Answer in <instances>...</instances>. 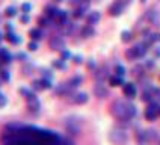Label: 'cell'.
Returning a JSON list of instances; mask_svg holds the SVG:
<instances>
[{
    "mask_svg": "<svg viewBox=\"0 0 160 145\" xmlns=\"http://www.w3.org/2000/svg\"><path fill=\"white\" fill-rule=\"evenodd\" d=\"M71 92H72V89L70 88L68 83H61V85H58L54 88V94L56 95H61V97H68Z\"/></svg>",
    "mask_w": 160,
    "mask_h": 145,
    "instance_id": "7c38bea8",
    "label": "cell"
},
{
    "mask_svg": "<svg viewBox=\"0 0 160 145\" xmlns=\"http://www.w3.org/2000/svg\"><path fill=\"white\" fill-rule=\"evenodd\" d=\"M63 136L44 127L11 122L3 128L2 145H62Z\"/></svg>",
    "mask_w": 160,
    "mask_h": 145,
    "instance_id": "6da1fadb",
    "label": "cell"
},
{
    "mask_svg": "<svg viewBox=\"0 0 160 145\" xmlns=\"http://www.w3.org/2000/svg\"><path fill=\"white\" fill-rule=\"evenodd\" d=\"M20 20H21V23H29V21H30V18H29V15H27V14L21 15V18H20Z\"/></svg>",
    "mask_w": 160,
    "mask_h": 145,
    "instance_id": "7bdbcfd3",
    "label": "cell"
},
{
    "mask_svg": "<svg viewBox=\"0 0 160 145\" xmlns=\"http://www.w3.org/2000/svg\"><path fill=\"white\" fill-rule=\"evenodd\" d=\"M88 67H89V68H91V70H94V68H95V62H94V61H89Z\"/></svg>",
    "mask_w": 160,
    "mask_h": 145,
    "instance_id": "f6af8a7d",
    "label": "cell"
},
{
    "mask_svg": "<svg viewBox=\"0 0 160 145\" xmlns=\"http://www.w3.org/2000/svg\"><path fill=\"white\" fill-rule=\"evenodd\" d=\"M61 9H58L54 5H47L45 6V9H44V12H45V15L47 17H50V18H56V15H58V12H59Z\"/></svg>",
    "mask_w": 160,
    "mask_h": 145,
    "instance_id": "e0dca14e",
    "label": "cell"
},
{
    "mask_svg": "<svg viewBox=\"0 0 160 145\" xmlns=\"http://www.w3.org/2000/svg\"><path fill=\"white\" fill-rule=\"evenodd\" d=\"M0 79L3 82H9L11 80V74H9V71H6V70H2L0 71Z\"/></svg>",
    "mask_w": 160,
    "mask_h": 145,
    "instance_id": "4dcf8cb0",
    "label": "cell"
},
{
    "mask_svg": "<svg viewBox=\"0 0 160 145\" xmlns=\"http://www.w3.org/2000/svg\"><path fill=\"white\" fill-rule=\"evenodd\" d=\"M142 2H147V0H142Z\"/></svg>",
    "mask_w": 160,
    "mask_h": 145,
    "instance_id": "f907efd6",
    "label": "cell"
},
{
    "mask_svg": "<svg viewBox=\"0 0 160 145\" xmlns=\"http://www.w3.org/2000/svg\"><path fill=\"white\" fill-rule=\"evenodd\" d=\"M65 130L70 136H79L82 133V124L77 117H68L65 119Z\"/></svg>",
    "mask_w": 160,
    "mask_h": 145,
    "instance_id": "5b68a950",
    "label": "cell"
},
{
    "mask_svg": "<svg viewBox=\"0 0 160 145\" xmlns=\"http://www.w3.org/2000/svg\"><path fill=\"white\" fill-rule=\"evenodd\" d=\"M48 45L52 50H56V52L65 50V41H63L62 36H52V39L48 41Z\"/></svg>",
    "mask_w": 160,
    "mask_h": 145,
    "instance_id": "52a82bcc",
    "label": "cell"
},
{
    "mask_svg": "<svg viewBox=\"0 0 160 145\" xmlns=\"http://www.w3.org/2000/svg\"><path fill=\"white\" fill-rule=\"evenodd\" d=\"M42 77L44 79H50V80H53V74L50 70H42Z\"/></svg>",
    "mask_w": 160,
    "mask_h": 145,
    "instance_id": "8d00e7d4",
    "label": "cell"
},
{
    "mask_svg": "<svg viewBox=\"0 0 160 145\" xmlns=\"http://www.w3.org/2000/svg\"><path fill=\"white\" fill-rule=\"evenodd\" d=\"M52 65H53L56 70H65V68H67V65H65V61H63V59H56V61H53Z\"/></svg>",
    "mask_w": 160,
    "mask_h": 145,
    "instance_id": "4316f807",
    "label": "cell"
},
{
    "mask_svg": "<svg viewBox=\"0 0 160 145\" xmlns=\"http://www.w3.org/2000/svg\"><path fill=\"white\" fill-rule=\"evenodd\" d=\"M147 52H148V45L145 44V42H139V44L133 45L132 48H128L125 52V56H127L128 61H136L139 58H143L147 54Z\"/></svg>",
    "mask_w": 160,
    "mask_h": 145,
    "instance_id": "277c9868",
    "label": "cell"
},
{
    "mask_svg": "<svg viewBox=\"0 0 160 145\" xmlns=\"http://www.w3.org/2000/svg\"><path fill=\"white\" fill-rule=\"evenodd\" d=\"M54 20H56V23H58L59 26H65V24L68 23V12H67V11H59Z\"/></svg>",
    "mask_w": 160,
    "mask_h": 145,
    "instance_id": "2e32d148",
    "label": "cell"
},
{
    "mask_svg": "<svg viewBox=\"0 0 160 145\" xmlns=\"http://www.w3.org/2000/svg\"><path fill=\"white\" fill-rule=\"evenodd\" d=\"M122 92L127 98H134L136 94H138V89H136V85L134 83H124L122 85Z\"/></svg>",
    "mask_w": 160,
    "mask_h": 145,
    "instance_id": "8fae6325",
    "label": "cell"
},
{
    "mask_svg": "<svg viewBox=\"0 0 160 145\" xmlns=\"http://www.w3.org/2000/svg\"><path fill=\"white\" fill-rule=\"evenodd\" d=\"M94 94H95V97H98V98H106L107 95H109V89L103 85V82H98L97 85H95V88H94Z\"/></svg>",
    "mask_w": 160,
    "mask_h": 145,
    "instance_id": "4fadbf2b",
    "label": "cell"
},
{
    "mask_svg": "<svg viewBox=\"0 0 160 145\" xmlns=\"http://www.w3.org/2000/svg\"><path fill=\"white\" fill-rule=\"evenodd\" d=\"M115 72H116V76L124 77V76H125V68L122 67V65H116V67H115Z\"/></svg>",
    "mask_w": 160,
    "mask_h": 145,
    "instance_id": "1f68e13d",
    "label": "cell"
},
{
    "mask_svg": "<svg viewBox=\"0 0 160 145\" xmlns=\"http://www.w3.org/2000/svg\"><path fill=\"white\" fill-rule=\"evenodd\" d=\"M5 39H8L11 44H20V42H21V38H20L18 35H15L14 32H6Z\"/></svg>",
    "mask_w": 160,
    "mask_h": 145,
    "instance_id": "ffe728a7",
    "label": "cell"
},
{
    "mask_svg": "<svg viewBox=\"0 0 160 145\" xmlns=\"http://www.w3.org/2000/svg\"><path fill=\"white\" fill-rule=\"evenodd\" d=\"M125 9V3H122L121 0H118L115 3H112L110 6H109V14L112 15V17H119L122 12H124Z\"/></svg>",
    "mask_w": 160,
    "mask_h": 145,
    "instance_id": "9c48e42d",
    "label": "cell"
},
{
    "mask_svg": "<svg viewBox=\"0 0 160 145\" xmlns=\"http://www.w3.org/2000/svg\"><path fill=\"white\" fill-rule=\"evenodd\" d=\"M107 76H109L107 74V68H104V67L103 68H98L97 71H95V79L98 82H104V79H106Z\"/></svg>",
    "mask_w": 160,
    "mask_h": 145,
    "instance_id": "cb8c5ba5",
    "label": "cell"
},
{
    "mask_svg": "<svg viewBox=\"0 0 160 145\" xmlns=\"http://www.w3.org/2000/svg\"><path fill=\"white\" fill-rule=\"evenodd\" d=\"M157 108H159V104H157V103H154V101L150 103V106H148L147 110H145V118H147L148 121H156V119H157V117H159V113H157Z\"/></svg>",
    "mask_w": 160,
    "mask_h": 145,
    "instance_id": "30bf717a",
    "label": "cell"
},
{
    "mask_svg": "<svg viewBox=\"0 0 160 145\" xmlns=\"http://www.w3.org/2000/svg\"><path fill=\"white\" fill-rule=\"evenodd\" d=\"M157 113H159V117H160V104H159V108H157Z\"/></svg>",
    "mask_w": 160,
    "mask_h": 145,
    "instance_id": "7dc6e473",
    "label": "cell"
},
{
    "mask_svg": "<svg viewBox=\"0 0 160 145\" xmlns=\"http://www.w3.org/2000/svg\"><path fill=\"white\" fill-rule=\"evenodd\" d=\"M27 48H29V52H36L38 50V44H36V41H30L29 44H27Z\"/></svg>",
    "mask_w": 160,
    "mask_h": 145,
    "instance_id": "836d02e7",
    "label": "cell"
},
{
    "mask_svg": "<svg viewBox=\"0 0 160 145\" xmlns=\"http://www.w3.org/2000/svg\"><path fill=\"white\" fill-rule=\"evenodd\" d=\"M156 56H160V48H157V50H156Z\"/></svg>",
    "mask_w": 160,
    "mask_h": 145,
    "instance_id": "bcb514c9",
    "label": "cell"
},
{
    "mask_svg": "<svg viewBox=\"0 0 160 145\" xmlns=\"http://www.w3.org/2000/svg\"><path fill=\"white\" fill-rule=\"evenodd\" d=\"M62 145H74V142H72V139H70V138H63Z\"/></svg>",
    "mask_w": 160,
    "mask_h": 145,
    "instance_id": "ab89813d",
    "label": "cell"
},
{
    "mask_svg": "<svg viewBox=\"0 0 160 145\" xmlns=\"http://www.w3.org/2000/svg\"><path fill=\"white\" fill-rule=\"evenodd\" d=\"M136 139H138V142H139L141 145L148 144V136H147V130H141V132H138V133H136Z\"/></svg>",
    "mask_w": 160,
    "mask_h": 145,
    "instance_id": "44dd1931",
    "label": "cell"
},
{
    "mask_svg": "<svg viewBox=\"0 0 160 145\" xmlns=\"http://www.w3.org/2000/svg\"><path fill=\"white\" fill-rule=\"evenodd\" d=\"M18 92H20L23 97H26V98L29 97V95H30V94H32V91L27 89V88H20V89H18Z\"/></svg>",
    "mask_w": 160,
    "mask_h": 145,
    "instance_id": "d590c367",
    "label": "cell"
},
{
    "mask_svg": "<svg viewBox=\"0 0 160 145\" xmlns=\"http://www.w3.org/2000/svg\"><path fill=\"white\" fill-rule=\"evenodd\" d=\"M6 32H12V29H14V27H12V24H11V23H8V24H6Z\"/></svg>",
    "mask_w": 160,
    "mask_h": 145,
    "instance_id": "ee69618b",
    "label": "cell"
},
{
    "mask_svg": "<svg viewBox=\"0 0 160 145\" xmlns=\"http://www.w3.org/2000/svg\"><path fill=\"white\" fill-rule=\"evenodd\" d=\"M26 100H27V109H29V112L32 115H38L41 112V103H39V100L36 97V94L32 92Z\"/></svg>",
    "mask_w": 160,
    "mask_h": 145,
    "instance_id": "8992f818",
    "label": "cell"
},
{
    "mask_svg": "<svg viewBox=\"0 0 160 145\" xmlns=\"http://www.w3.org/2000/svg\"><path fill=\"white\" fill-rule=\"evenodd\" d=\"M68 97H71L70 101L74 103V104H85V103H88V94L86 92H71Z\"/></svg>",
    "mask_w": 160,
    "mask_h": 145,
    "instance_id": "ba28073f",
    "label": "cell"
},
{
    "mask_svg": "<svg viewBox=\"0 0 160 145\" xmlns=\"http://www.w3.org/2000/svg\"><path fill=\"white\" fill-rule=\"evenodd\" d=\"M52 21H53V18L47 17V15L38 18V24H39V27H47V26H50V24H52Z\"/></svg>",
    "mask_w": 160,
    "mask_h": 145,
    "instance_id": "d4e9b609",
    "label": "cell"
},
{
    "mask_svg": "<svg viewBox=\"0 0 160 145\" xmlns=\"http://www.w3.org/2000/svg\"><path fill=\"white\" fill-rule=\"evenodd\" d=\"M100 18H101L100 12L98 11H92V12H89L88 15H86V21H88V24L94 26V24H97L98 21H100Z\"/></svg>",
    "mask_w": 160,
    "mask_h": 145,
    "instance_id": "5bb4252c",
    "label": "cell"
},
{
    "mask_svg": "<svg viewBox=\"0 0 160 145\" xmlns=\"http://www.w3.org/2000/svg\"><path fill=\"white\" fill-rule=\"evenodd\" d=\"M2 39H3V36H2V33H0V41H2Z\"/></svg>",
    "mask_w": 160,
    "mask_h": 145,
    "instance_id": "c3c4849f",
    "label": "cell"
},
{
    "mask_svg": "<svg viewBox=\"0 0 160 145\" xmlns=\"http://www.w3.org/2000/svg\"><path fill=\"white\" fill-rule=\"evenodd\" d=\"M95 35V30H94V27L91 26V24H86V26L82 29V36L83 38H91V36Z\"/></svg>",
    "mask_w": 160,
    "mask_h": 145,
    "instance_id": "7402d4cb",
    "label": "cell"
},
{
    "mask_svg": "<svg viewBox=\"0 0 160 145\" xmlns=\"http://www.w3.org/2000/svg\"><path fill=\"white\" fill-rule=\"evenodd\" d=\"M0 62L2 63H11L12 62V54L8 52V48L0 47Z\"/></svg>",
    "mask_w": 160,
    "mask_h": 145,
    "instance_id": "9a60e30c",
    "label": "cell"
},
{
    "mask_svg": "<svg viewBox=\"0 0 160 145\" xmlns=\"http://www.w3.org/2000/svg\"><path fill=\"white\" fill-rule=\"evenodd\" d=\"M68 58H71V53L68 52V50H62V59H68Z\"/></svg>",
    "mask_w": 160,
    "mask_h": 145,
    "instance_id": "b9f144b4",
    "label": "cell"
},
{
    "mask_svg": "<svg viewBox=\"0 0 160 145\" xmlns=\"http://www.w3.org/2000/svg\"><path fill=\"white\" fill-rule=\"evenodd\" d=\"M30 11H32V5H30V3H23V5H21V12L27 14V12H30Z\"/></svg>",
    "mask_w": 160,
    "mask_h": 145,
    "instance_id": "e575fe53",
    "label": "cell"
},
{
    "mask_svg": "<svg viewBox=\"0 0 160 145\" xmlns=\"http://www.w3.org/2000/svg\"><path fill=\"white\" fill-rule=\"evenodd\" d=\"M6 103H8V97L3 95V94H0V108H5Z\"/></svg>",
    "mask_w": 160,
    "mask_h": 145,
    "instance_id": "74e56055",
    "label": "cell"
},
{
    "mask_svg": "<svg viewBox=\"0 0 160 145\" xmlns=\"http://www.w3.org/2000/svg\"><path fill=\"white\" fill-rule=\"evenodd\" d=\"M132 38H133V35H132V32H130V30H124V32L121 33V39H122V42H128V41H132Z\"/></svg>",
    "mask_w": 160,
    "mask_h": 145,
    "instance_id": "f1b7e54d",
    "label": "cell"
},
{
    "mask_svg": "<svg viewBox=\"0 0 160 145\" xmlns=\"http://www.w3.org/2000/svg\"><path fill=\"white\" fill-rule=\"evenodd\" d=\"M82 82H83V77H82V76H74V77L70 79L68 85H70V88H71V89H74V88H77V86L82 85Z\"/></svg>",
    "mask_w": 160,
    "mask_h": 145,
    "instance_id": "603a6c76",
    "label": "cell"
},
{
    "mask_svg": "<svg viewBox=\"0 0 160 145\" xmlns=\"http://www.w3.org/2000/svg\"><path fill=\"white\" fill-rule=\"evenodd\" d=\"M110 113L121 122L128 124L136 115H138V109L134 104L128 103V101H122V100H116L110 106Z\"/></svg>",
    "mask_w": 160,
    "mask_h": 145,
    "instance_id": "7a4b0ae2",
    "label": "cell"
},
{
    "mask_svg": "<svg viewBox=\"0 0 160 145\" xmlns=\"http://www.w3.org/2000/svg\"><path fill=\"white\" fill-rule=\"evenodd\" d=\"M109 141L113 145H127L128 142V133L124 127H115L109 133Z\"/></svg>",
    "mask_w": 160,
    "mask_h": 145,
    "instance_id": "3957f363",
    "label": "cell"
},
{
    "mask_svg": "<svg viewBox=\"0 0 160 145\" xmlns=\"http://www.w3.org/2000/svg\"><path fill=\"white\" fill-rule=\"evenodd\" d=\"M5 15L6 17H15L17 15V8L15 6H8L5 9Z\"/></svg>",
    "mask_w": 160,
    "mask_h": 145,
    "instance_id": "83f0119b",
    "label": "cell"
},
{
    "mask_svg": "<svg viewBox=\"0 0 160 145\" xmlns=\"http://www.w3.org/2000/svg\"><path fill=\"white\" fill-rule=\"evenodd\" d=\"M147 136H148V142H151L157 138V132L156 130H147Z\"/></svg>",
    "mask_w": 160,
    "mask_h": 145,
    "instance_id": "d6a6232c",
    "label": "cell"
},
{
    "mask_svg": "<svg viewBox=\"0 0 160 145\" xmlns=\"http://www.w3.org/2000/svg\"><path fill=\"white\" fill-rule=\"evenodd\" d=\"M15 58L20 59V61H27V54L26 53H17L15 54Z\"/></svg>",
    "mask_w": 160,
    "mask_h": 145,
    "instance_id": "f35d334b",
    "label": "cell"
},
{
    "mask_svg": "<svg viewBox=\"0 0 160 145\" xmlns=\"http://www.w3.org/2000/svg\"><path fill=\"white\" fill-rule=\"evenodd\" d=\"M0 20H2V17H0Z\"/></svg>",
    "mask_w": 160,
    "mask_h": 145,
    "instance_id": "816d5d0a",
    "label": "cell"
},
{
    "mask_svg": "<svg viewBox=\"0 0 160 145\" xmlns=\"http://www.w3.org/2000/svg\"><path fill=\"white\" fill-rule=\"evenodd\" d=\"M109 83H110V86H122L124 85V79L121 77V76H110L109 77Z\"/></svg>",
    "mask_w": 160,
    "mask_h": 145,
    "instance_id": "d6986e66",
    "label": "cell"
},
{
    "mask_svg": "<svg viewBox=\"0 0 160 145\" xmlns=\"http://www.w3.org/2000/svg\"><path fill=\"white\" fill-rule=\"evenodd\" d=\"M85 12H86V9H83V8H80V6H77V8L74 9V12H72V17L76 18V20L83 18V17H85Z\"/></svg>",
    "mask_w": 160,
    "mask_h": 145,
    "instance_id": "484cf974",
    "label": "cell"
},
{
    "mask_svg": "<svg viewBox=\"0 0 160 145\" xmlns=\"http://www.w3.org/2000/svg\"><path fill=\"white\" fill-rule=\"evenodd\" d=\"M72 59H74V63H77V65H79V63H82V62H83V58H82L80 54H77V56H74Z\"/></svg>",
    "mask_w": 160,
    "mask_h": 145,
    "instance_id": "60d3db41",
    "label": "cell"
},
{
    "mask_svg": "<svg viewBox=\"0 0 160 145\" xmlns=\"http://www.w3.org/2000/svg\"><path fill=\"white\" fill-rule=\"evenodd\" d=\"M32 89H33V91H44V86H42V82H41V79H39V80H33V82H32Z\"/></svg>",
    "mask_w": 160,
    "mask_h": 145,
    "instance_id": "f546056e",
    "label": "cell"
},
{
    "mask_svg": "<svg viewBox=\"0 0 160 145\" xmlns=\"http://www.w3.org/2000/svg\"><path fill=\"white\" fill-rule=\"evenodd\" d=\"M56 2H65V0H56Z\"/></svg>",
    "mask_w": 160,
    "mask_h": 145,
    "instance_id": "681fc988",
    "label": "cell"
},
{
    "mask_svg": "<svg viewBox=\"0 0 160 145\" xmlns=\"http://www.w3.org/2000/svg\"><path fill=\"white\" fill-rule=\"evenodd\" d=\"M29 35H30V38H32L33 41H39V39L44 36V32H42L39 27H35V29H30V30H29Z\"/></svg>",
    "mask_w": 160,
    "mask_h": 145,
    "instance_id": "ac0fdd59",
    "label": "cell"
}]
</instances>
